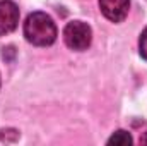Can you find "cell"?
<instances>
[{
  "instance_id": "cell-5",
  "label": "cell",
  "mask_w": 147,
  "mask_h": 146,
  "mask_svg": "<svg viewBox=\"0 0 147 146\" xmlns=\"http://www.w3.org/2000/svg\"><path fill=\"white\" fill-rule=\"evenodd\" d=\"M108 145H132V136L127 131H116L108 139Z\"/></svg>"
},
{
  "instance_id": "cell-6",
  "label": "cell",
  "mask_w": 147,
  "mask_h": 146,
  "mask_svg": "<svg viewBox=\"0 0 147 146\" xmlns=\"http://www.w3.org/2000/svg\"><path fill=\"white\" fill-rule=\"evenodd\" d=\"M139 52H140L142 59L147 60V28L142 31V35L139 38Z\"/></svg>"
},
{
  "instance_id": "cell-1",
  "label": "cell",
  "mask_w": 147,
  "mask_h": 146,
  "mask_svg": "<svg viewBox=\"0 0 147 146\" xmlns=\"http://www.w3.org/2000/svg\"><path fill=\"white\" fill-rule=\"evenodd\" d=\"M24 36L36 46H50L57 40V26L45 12H33L24 23Z\"/></svg>"
},
{
  "instance_id": "cell-2",
  "label": "cell",
  "mask_w": 147,
  "mask_h": 146,
  "mask_svg": "<svg viewBox=\"0 0 147 146\" xmlns=\"http://www.w3.org/2000/svg\"><path fill=\"white\" fill-rule=\"evenodd\" d=\"M63 40H65V43H67L69 48L82 52V50H86L91 45V41H92V31H91V28L86 23H82V21H72L63 29Z\"/></svg>"
},
{
  "instance_id": "cell-3",
  "label": "cell",
  "mask_w": 147,
  "mask_h": 146,
  "mask_svg": "<svg viewBox=\"0 0 147 146\" xmlns=\"http://www.w3.org/2000/svg\"><path fill=\"white\" fill-rule=\"evenodd\" d=\"M19 24V9L10 0L0 2V36L12 33Z\"/></svg>"
},
{
  "instance_id": "cell-4",
  "label": "cell",
  "mask_w": 147,
  "mask_h": 146,
  "mask_svg": "<svg viewBox=\"0 0 147 146\" xmlns=\"http://www.w3.org/2000/svg\"><path fill=\"white\" fill-rule=\"evenodd\" d=\"M101 12L113 23H121L130 9V0H99Z\"/></svg>"
}]
</instances>
